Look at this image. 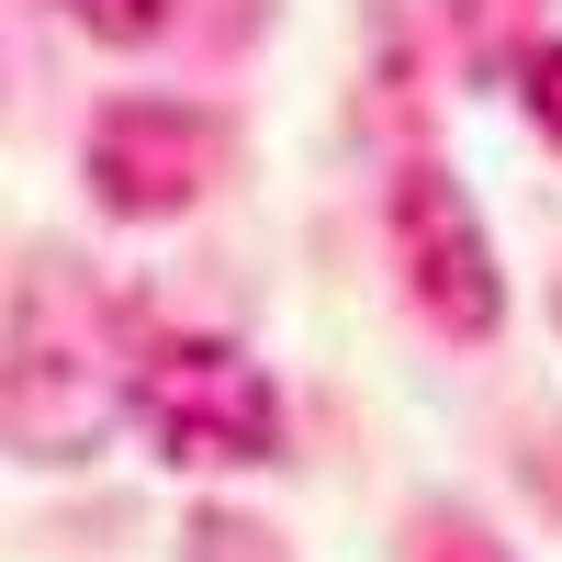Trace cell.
Returning <instances> with one entry per match:
<instances>
[{
  "mask_svg": "<svg viewBox=\"0 0 562 562\" xmlns=\"http://www.w3.org/2000/svg\"><path fill=\"white\" fill-rule=\"evenodd\" d=\"M416 562H495V540H473L461 518H439L428 540H416Z\"/></svg>",
  "mask_w": 562,
  "mask_h": 562,
  "instance_id": "6",
  "label": "cell"
},
{
  "mask_svg": "<svg viewBox=\"0 0 562 562\" xmlns=\"http://www.w3.org/2000/svg\"><path fill=\"white\" fill-rule=\"evenodd\" d=\"M68 23L102 34V45H158L169 34V0H68Z\"/></svg>",
  "mask_w": 562,
  "mask_h": 562,
  "instance_id": "4",
  "label": "cell"
},
{
  "mask_svg": "<svg viewBox=\"0 0 562 562\" xmlns=\"http://www.w3.org/2000/svg\"><path fill=\"white\" fill-rule=\"evenodd\" d=\"M124 416L158 439V461H281V383L237 338L147 326L124 349Z\"/></svg>",
  "mask_w": 562,
  "mask_h": 562,
  "instance_id": "1",
  "label": "cell"
},
{
  "mask_svg": "<svg viewBox=\"0 0 562 562\" xmlns=\"http://www.w3.org/2000/svg\"><path fill=\"white\" fill-rule=\"evenodd\" d=\"M394 259H405V293H416V315L439 338L473 349V338L506 326V281H495V248H484V214L439 158H416L394 180Z\"/></svg>",
  "mask_w": 562,
  "mask_h": 562,
  "instance_id": "2",
  "label": "cell"
},
{
  "mask_svg": "<svg viewBox=\"0 0 562 562\" xmlns=\"http://www.w3.org/2000/svg\"><path fill=\"white\" fill-rule=\"evenodd\" d=\"M214 158H225L214 113H192V102H113L102 124H90V147H79V180L102 192V214L158 225V214H192L203 203Z\"/></svg>",
  "mask_w": 562,
  "mask_h": 562,
  "instance_id": "3",
  "label": "cell"
},
{
  "mask_svg": "<svg viewBox=\"0 0 562 562\" xmlns=\"http://www.w3.org/2000/svg\"><path fill=\"white\" fill-rule=\"evenodd\" d=\"M518 102H529V124L562 147V34H540V45H529V68H518Z\"/></svg>",
  "mask_w": 562,
  "mask_h": 562,
  "instance_id": "5",
  "label": "cell"
}]
</instances>
